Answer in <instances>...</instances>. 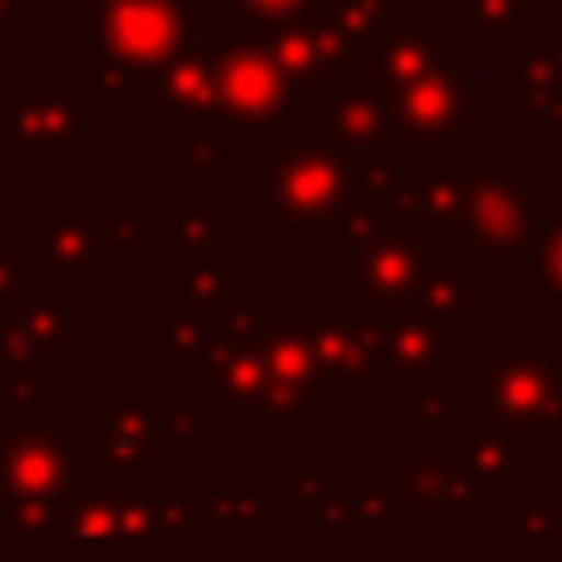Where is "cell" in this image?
Masks as SVG:
<instances>
[{
	"label": "cell",
	"mask_w": 562,
	"mask_h": 562,
	"mask_svg": "<svg viewBox=\"0 0 562 562\" xmlns=\"http://www.w3.org/2000/svg\"><path fill=\"white\" fill-rule=\"evenodd\" d=\"M227 173V138L223 134H188L178 138V183H207Z\"/></svg>",
	"instance_id": "40"
},
{
	"label": "cell",
	"mask_w": 562,
	"mask_h": 562,
	"mask_svg": "<svg viewBox=\"0 0 562 562\" xmlns=\"http://www.w3.org/2000/svg\"><path fill=\"white\" fill-rule=\"evenodd\" d=\"M454 247L435 227H395L390 223L375 243L356 252H336V291L370 311L415 306L425 281L449 267Z\"/></svg>",
	"instance_id": "10"
},
{
	"label": "cell",
	"mask_w": 562,
	"mask_h": 562,
	"mask_svg": "<svg viewBox=\"0 0 562 562\" xmlns=\"http://www.w3.org/2000/svg\"><path fill=\"white\" fill-rule=\"evenodd\" d=\"M148 217V247L188 252L198 243H217L227 213L217 203H144Z\"/></svg>",
	"instance_id": "33"
},
{
	"label": "cell",
	"mask_w": 562,
	"mask_h": 562,
	"mask_svg": "<svg viewBox=\"0 0 562 562\" xmlns=\"http://www.w3.org/2000/svg\"><path fill=\"white\" fill-rule=\"evenodd\" d=\"M291 109L296 119H311V134L336 148H380L395 128V89L380 85L370 69H356L311 99H296Z\"/></svg>",
	"instance_id": "14"
},
{
	"label": "cell",
	"mask_w": 562,
	"mask_h": 562,
	"mask_svg": "<svg viewBox=\"0 0 562 562\" xmlns=\"http://www.w3.org/2000/svg\"><path fill=\"white\" fill-rule=\"evenodd\" d=\"M158 385L154 380H114L109 400L89 405L85 488L89 494H158Z\"/></svg>",
	"instance_id": "6"
},
{
	"label": "cell",
	"mask_w": 562,
	"mask_h": 562,
	"mask_svg": "<svg viewBox=\"0 0 562 562\" xmlns=\"http://www.w3.org/2000/svg\"><path fill=\"white\" fill-rule=\"evenodd\" d=\"M25 291V243H0V301Z\"/></svg>",
	"instance_id": "45"
},
{
	"label": "cell",
	"mask_w": 562,
	"mask_h": 562,
	"mask_svg": "<svg viewBox=\"0 0 562 562\" xmlns=\"http://www.w3.org/2000/svg\"><path fill=\"white\" fill-rule=\"evenodd\" d=\"M25 5H30V0H25Z\"/></svg>",
	"instance_id": "49"
},
{
	"label": "cell",
	"mask_w": 562,
	"mask_h": 562,
	"mask_svg": "<svg viewBox=\"0 0 562 562\" xmlns=\"http://www.w3.org/2000/svg\"><path fill=\"white\" fill-rule=\"evenodd\" d=\"M311 0H223V45H257L267 30L306 15Z\"/></svg>",
	"instance_id": "35"
},
{
	"label": "cell",
	"mask_w": 562,
	"mask_h": 562,
	"mask_svg": "<svg viewBox=\"0 0 562 562\" xmlns=\"http://www.w3.org/2000/svg\"><path fill=\"white\" fill-rule=\"evenodd\" d=\"M272 296L267 291H247V296H237L233 306H223L213 316V330H217V340H223L227 350H257L262 346V336H267V326H272Z\"/></svg>",
	"instance_id": "36"
},
{
	"label": "cell",
	"mask_w": 562,
	"mask_h": 562,
	"mask_svg": "<svg viewBox=\"0 0 562 562\" xmlns=\"http://www.w3.org/2000/svg\"><path fill=\"white\" fill-rule=\"evenodd\" d=\"M464 193V158L435 154V158H405L395 198H390V223L395 227H435L449 237V223L459 213Z\"/></svg>",
	"instance_id": "23"
},
{
	"label": "cell",
	"mask_w": 562,
	"mask_h": 562,
	"mask_svg": "<svg viewBox=\"0 0 562 562\" xmlns=\"http://www.w3.org/2000/svg\"><path fill=\"white\" fill-rule=\"evenodd\" d=\"M257 45L272 55L281 79L291 85V104H296V99H311L316 89L336 85V79L356 75V69H366V55L350 49L330 25H321L311 10L306 15H296V20H286V25L267 30Z\"/></svg>",
	"instance_id": "16"
},
{
	"label": "cell",
	"mask_w": 562,
	"mask_h": 562,
	"mask_svg": "<svg viewBox=\"0 0 562 562\" xmlns=\"http://www.w3.org/2000/svg\"><path fill=\"white\" fill-rule=\"evenodd\" d=\"M311 15L370 59L380 35L405 25V0H311Z\"/></svg>",
	"instance_id": "31"
},
{
	"label": "cell",
	"mask_w": 562,
	"mask_h": 562,
	"mask_svg": "<svg viewBox=\"0 0 562 562\" xmlns=\"http://www.w3.org/2000/svg\"><path fill=\"white\" fill-rule=\"evenodd\" d=\"M316 405H380L385 370H380V311L340 296L336 286L316 291Z\"/></svg>",
	"instance_id": "8"
},
{
	"label": "cell",
	"mask_w": 562,
	"mask_h": 562,
	"mask_svg": "<svg viewBox=\"0 0 562 562\" xmlns=\"http://www.w3.org/2000/svg\"><path fill=\"white\" fill-rule=\"evenodd\" d=\"M203 533L227 543H267L272 538V479L262 469H213L198 488Z\"/></svg>",
	"instance_id": "19"
},
{
	"label": "cell",
	"mask_w": 562,
	"mask_h": 562,
	"mask_svg": "<svg viewBox=\"0 0 562 562\" xmlns=\"http://www.w3.org/2000/svg\"><path fill=\"white\" fill-rule=\"evenodd\" d=\"M148 538L164 543H183V538H207L203 533V504L198 494H148Z\"/></svg>",
	"instance_id": "37"
},
{
	"label": "cell",
	"mask_w": 562,
	"mask_h": 562,
	"mask_svg": "<svg viewBox=\"0 0 562 562\" xmlns=\"http://www.w3.org/2000/svg\"><path fill=\"white\" fill-rule=\"evenodd\" d=\"M380 474L395 484L400 504H405L409 518H425L429 538H449L454 533L459 514L474 518H494L498 498H488L474 479L464 474L454 454H429V449H409V445H390L380 454Z\"/></svg>",
	"instance_id": "11"
},
{
	"label": "cell",
	"mask_w": 562,
	"mask_h": 562,
	"mask_svg": "<svg viewBox=\"0 0 562 562\" xmlns=\"http://www.w3.org/2000/svg\"><path fill=\"white\" fill-rule=\"evenodd\" d=\"M296 128L291 85L262 45H217V134H286Z\"/></svg>",
	"instance_id": "12"
},
{
	"label": "cell",
	"mask_w": 562,
	"mask_h": 562,
	"mask_svg": "<svg viewBox=\"0 0 562 562\" xmlns=\"http://www.w3.org/2000/svg\"><path fill=\"white\" fill-rule=\"evenodd\" d=\"M94 336V316L69 296L20 291L0 301V366H49Z\"/></svg>",
	"instance_id": "15"
},
{
	"label": "cell",
	"mask_w": 562,
	"mask_h": 562,
	"mask_svg": "<svg viewBox=\"0 0 562 562\" xmlns=\"http://www.w3.org/2000/svg\"><path fill=\"white\" fill-rule=\"evenodd\" d=\"M543 188L518 173L514 158H464V193L449 223V247L469 252L474 272H533Z\"/></svg>",
	"instance_id": "4"
},
{
	"label": "cell",
	"mask_w": 562,
	"mask_h": 562,
	"mask_svg": "<svg viewBox=\"0 0 562 562\" xmlns=\"http://www.w3.org/2000/svg\"><path fill=\"white\" fill-rule=\"evenodd\" d=\"M543 0H449V25H464L474 45L504 49L524 25H538Z\"/></svg>",
	"instance_id": "32"
},
{
	"label": "cell",
	"mask_w": 562,
	"mask_h": 562,
	"mask_svg": "<svg viewBox=\"0 0 562 562\" xmlns=\"http://www.w3.org/2000/svg\"><path fill=\"white\" fill-rule=\"evenodd\" d=\"M49 366H0V405H35L45 400Z\"/></svg>",
	"instance_id": "43"
},
{
	"label": "cell",
	"mask_w": 562,
	"mask_h": 562,
	"mask_svg": "<svg viewBox=\"0 0 562 562\" xmlns=\"http://www.w3.org/2000/svg\"><path fill=\"white\" fill-rule=\"evenodd\" d=\"M514 533L518 538H538V543H548V538H562V498L558 494H543V488H514Z\"/></svg>",
	"instance_id": "38"
},
{
	"label": "cell",
	"mask_w": 562,
	"mask_h": 562,
	"mask_svg": "<svg viewBox=\"0 0 562 562\" xmlns=\"http://www.w3.org/2000/svg\"><path fill=\"white\" fill-rule=\"evenodd\" d=\"M330 494H336V484H330L326 469H296V474H291V514L306 518V524L321 514V504H326Z\"/></svg>",
	"instance_id": "44"
},
{
	"label": "cell",
	"mask_w": 562,
	"mask_h": 562,
	"mask_svg": "<svg viewBox=\"0 0 562 562\" xmlns=\"http://www.w3.org/2000/svg\"><path fill=\"white\" fill-rule=\"evenodd\" d=\"M247 198L291 233V247H316L321 227L336 223L346 203V164L340 148L316 134L286 128L247 164Z\"/></svg>",
	"instance_id": "5"
},
{
	"label": "cell",
	"mask_w": 562,
	"mask_h": 562,
	"mask_svg": "<svg viewBox=\"0 0 562 562\" xmlns=\"http://www.w3.org/2000/svg\"><path fill=\"white\" fill-rule=\"evenodd\" d=\"M20 20H25V0H0V35L10 25H20Z\"/></svg>",
	"instance_id": "47"
},
{
	"label": "cell",
	"mask_w": 562,
	"mask_h": 562,
	"mask_svg": "<svg viewBox=\"0 0 562 562\" xmlns=\"http://www.w3.org/2000/svg\"><path fill=\"white\" fill-rule=\"evenodd\" d=\"M0 524L15 543L59 538V514L85 494V454L49 425L45 400L0 405Z\"/></svg>",
	"instance_id": "3"
},
{
	"label": "cell",
	"mask_w": 562,
	"mask_h": 562,
	"mask_svg": "<svg viewBox=\"0 0 562 562\" xmlns=\"http://www.w3.org/2000/svg\"><path fill=\"white\" fill-rule=\"evenodd\" d=\"M257 350L267 360L272 385L316 400V326H311V316H272Z\"/></svg>",
	"instance_id": "28"
},
{
	"label": "cell",
	"mask_w": 562,
	"mask_h": 562,
	"mask_svg": "<svg viewBox=\"0 0 562 562\" xmlns=\"http://www.w3.org/2000/svg\"><path fill=\"white\" fill-rule=\"evenodd\" d=\"M114 5H119V0H65V20H69V25L94 30Z\"/></svg>",
	"instance_id": "46"
},
{
	"label": "cell",
	"mask_w": 562,
	"mask_h": 562,
	"mask_svg": "<svg viewBox=\"0 0 562 562\" xmlns=\"http://www.w3.org/2000/svg\"><path fill=\"white\" fill-rule=\"evenodd\" d=\"M479 409L533 429H562V340L558 336H498L484 360L469 366Z\"/></svg>",
	"instance_id": "9"
},
{
	"label": "cell",
	"mask_w": 562,
	"mask_h": 562,
	"mask_svg": "<svg viewBox=\"0 0 562 562\" xmlns=\"http://www.w3.org/2000/svg\"><path fill=\"white\" fill-rule=\"evenodd\" d=\"M25 173H20V154L0 138V243H20L25 237Z\"/></svg>",
	"instance_id": "39"
},
{
	"label": "cell",
	"mask_w": 562,
	"mask_h": 562,
	"mask_svg": "<svg viewBox=\"0 0 562 562\" xmlns=\"http://www.w3.org/2000/svg\"><path fill=\"white\" fill-rule=\"evenodd\" d=\"M454 459L488 498H508L518 488V479H533L543 469V445H538L533 425H518V419L488 415V409L474 405V429H469Z\"/></svg>",
	"instance_id": "17"
},
{
	"label": "cell",
	"mask_w": 562,
	"mask_h": 562,
	"mask_svg": "<svg viewBox=\"0 0 562 562\" xmlns=\"http://www.w3.org/2000/svg\"><path fill=\"white\" fill-rule=\"evenodd\" d=\"M25 291L85 296L99 272H134L148 247L144 203H55L25 227Z\"/></svg>",
	"instance_id": "2"
},
{
	"label": "cell",
	"mask_w": 562,
	"mask_h": 562,
	"mask_svg": "<svg viewBox=\"0 0 562 562\" xmlns=\"http://www.w3.org/2000/svg\"><path fill=\"white\" fill-rule=\"evenodd\" d=\"M148 119L164 138L217 134V45H193L158 75Z\"/></svg>",
	"instance_id": "18"
},
{
	"label": "cell",
	"mask_w": 562,
	"mask_h": 562,
	"mask_svg": "<svg viewBox=\"0 0 562 562\" xmlns=\"http://www.w3.org/2000/svg\"><path fill=\"white\" fill-rule=\"evenodd\" d=\"M203 429H213L207 425V415H203V405H158V425H154V435H158V449H188V445H198L203 439Z\"/></svg>",
	"instance_id": "42"
},
{
	"label": "cell",
	"mask_w": 562,
	"mask_h": 562,
	"mask_svg": "<svg viewBox=\"0 0 562 562\" xmlns=\"http://www.w3.org/2000/svg\"><path fill=\"white\" fill-rule=\"evenodd\" d=\"M415 306L425 311V316L435 321V326L445 330L449 340L474 336V281L459 272L454 262L439 267V272L425 281V291H419Z\"/></svg>",
	"instance_id": "34"
},
{
	"label": "cell",
	"mask_w": 562,
	"mask_h": 562,
	"mask_svg": "<svg viewBox=\"0 0 562 562\" xmlns=\"http://www.w3.org/2000/svg\"><path fill=\"white\" fill-rule=\"evenodd\" d=\"M0 138L20 158H89L94 104L65 65H30L20 69V85L0 89Z\"/></svg>",
	"instance_id": "7"
},
{
	"label": "cell",
	"mask_w": 562,
	"mask_h": 562,
	"mask_svg": "<svg viewBox=\"0 0 562 562\" xmlns=\"http://www.w3.org/2000/svg\"><path fill=\"white\" fill-rule=\"evenodd\" d=\"M198 390L213 429H272V375L262 350H227Z\"/></svg>",
	"instance_id": "20"
},
{
	"label": "cell",
	"mask_w": 562,
	"mask_h": 562,
	"mask_svg": "<svg viewBox=\"0 0 562 562\" xmlns=\"http://www.w3.org/2000/svg\"><path fill=\"white\" fill-rule=\"evenodd\" d=\"M380 370L385 385H415V380H449V336L419 306L380 311Z\"/></svg>",
	"instance_id": "22"
},
{
	"label": "cell",
	"mask_w": 562,
	"mask_h": 562,
	"mask_svg": "<svg viewBox=\"0 0 562 562\" xmlns=\"http://www.w3.org/2000/svg\"><path fill=\"white\" fill-rule=\"evenodd\" d=\"M405 395V439L409 449H429V454H459V445L474 429V405H459L445 390V380H415L400 385Z\"/></svg>",
	"instance_id": "26"
},
{
	"label": "cell",
	"mask_w": 562,
	"mask_h": 562,
	"mask_svg": "<svg viewBox=\"0 0 562 562\" xmlns=\"http://www.w3.org/2000/svg\"><path fill=\"white\" fill-rule=\"evenodd\" d=\"M89 49V104L94 114H148L154 85L178 55L203 45L198 0H119L94 30Z\"/></svg>",
	"instance_id": "1"
},
{
	"label": "cell",
	"mask_w": 562,
	"mask_h": 562,
	"mask_svg": "<svg viewBox=\"0 0 562 562\" xmlns=\"http://www.w3.org/2000/svg\"><path fill=\"white\" fill-rule=\"evenodd\" d=\"M449 45H454V25L449 20H405V25H395L390 35L375 40L366 69L380 85L405 89L419 75H429V69L449 65Z\"/></svg>",
	"instance_id": "24"
},
{
	"label": "cell",
	"mask_w": 562,
	"mask_h": 562,
	"mask_svg": "<svg viewBox=\"0 0 562 562\" xmlns=\"http://www.w3.org/2000/svg\"><path fill=\"white\" fill-rule=\"evenodd\" d=\"M247 291H252V277L227 262L223 243H198L188 252H178V306L183 311L217 316V311L233 306Z\"/></svg>",
	"instance_id": "27"
},
{
	"label": "cell",
	"mask_w": 562,
	"mask_h": 562,
	"mask_svg": "<svg viewBox=\"0 0 562 562\" xmlns=\"http://www.w3.org/2000/svg\"><path fill=\"white\" fill-rule=\"evenodd\" d=\"M405 504H400L395 484H390L380 469L356 479V488L346 494H330L321 504V514L311 518V528L340 543H395L405 538Z\"/></svg>",
	"instance_id": "21"
},
{
	"label": "cell",
	"mask_w": 562,
	"mask_h": 562,
	"mask_svg": "<svg viewBox=\"0 0 562 562\" xmlns=\"http://www.w3.org/2000/svg\"><path fill=\"white\" fill-rule=\"evenodd\" d=\"M543 134H562V104L548 114V124H543Z\"/></svg>",
	"instance_id": "48"
},
{
	"label": "cell",
	"mask_w": 562,
	"mask_h": 562,
	"mask_svg": "<svg viewBox=\"0 0 562 562\" xmlns=\"http://www.w3.org/2000/svg\"><path fill=\"white\" fill-rule=\"evenodd\" d=\"M474 114V85L459 65H439L429 75H419L415 85L395 89V128L390 144L405 158H435L449 154L454 138L469 128Z\"/></svg>",
	"instance_id": "13"
},
{
	"label": "cell",
	"mask_w": 562,
	"mask_h": 562,
	"mask_svg": "<svg viewBox=\"0 0 562 562\" xmlns=\"http://www.w3.org/2000/svg\"><path fill=\"white\" fill-rule=\"evenodd\" d=\"M59 538H148V498L124 494H79L75 504L59 514Z\"/></svg>",
	"instance_id": "29"
},
{
	"label": "cell",
	"mask_w": 562,
	"mask_h": 562,
	"mask_svg": "<svg viewBox=\"0 0 562 562\" xmlns=\"http://www.w3.org/2000/svg\"><path fill=\"white\" fill-rule=\"evenodd\" d=\"M158 340H164V356L173 360V375L183 385H203L217 360L227 356V346L213 330V316H198V311H183V306L158 326Z\"/></svg>",
	"instance_id": "30"
},
{
	"label": "cell",
	"mask_w": 562,
	"mask_h": 562,
	"mask_svg": "<svg viewBox=\"0 0 562 562\" xmlns=\"http://www.w3.org/2000/svg\"><path fill=\"white\" fill-rule=\"evenodd\" d=\"M538 281H543L548 296L562 301V207L548 203L543 207V223H538Z\"/></svg>",
	"instance_id": "41"
},
{
	"label": "cell",
	"mask_w": 562,
	"mask_h": 562,
	"mask_svg": "<svg viewBox=\"0 0 562 562\" xmlns=\"http://www.w3.org/2000/svg\"><path fill=\"white\" fill-rule=\"evenodd\" d=\"M514 89H518L514 128L524 138L543 134L548 114L562 104V25L538 20V40L518 55V65H514Z\"/></svg>",
	"instance_id": "25"
}]
</instances>
